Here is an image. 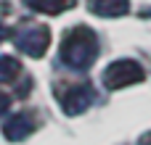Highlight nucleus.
I'll return each instance as SVG.
<instances>
[{
	"instance_id": "4",
	"label": "nucleus",
	"mask_w": 151,
	"mask_h": 145,
	"mask_svg": "<svg viewBox=\"0 0 151 145\" xmlns=\"http://www.w3.org/2000/svg\"><path fill=\"white\" fill-rule=\"evenodd\" d=\"M56 95H58V103H61L64 114H69V116L82 114L93 103V87L90 85H72V87L58 90Z\"/></svg>"
},
{
	"instance_id": "5",
	"label": "nucleus",
	"mask_w": 151,
	"mask_h": 145,
	"mask_svg": "<svg viewBox=\"0 0 151 145\" xmlns=\"http://www.w3.org/2000/svg\"><path fill=\"white\" fill-rule=\"evenodd\" d=\"M35 116L29 114V111H21V114H13L5 124H3V135H5V140H11V143H19V140H27L32 132H35Z\"/></svg>"
},
{
	"instance_id": "11",
	"label": "nucleus",
	"mask_w": 151,
	"mask_h": 145,
	"mask_svg": "<svg viewBox=\"0 0 151 145\" xmlns=\"http://www.w3.org/2000/svg\"><path fill=\"white\" fill-rule=\"evenodd\" d=\"M141 145H151V135H149V137H146V140H143Z\"/></svg>"
},
{
	"instance_id": "2",
	"label": "nucleus",
	"mask_w": 151,
	"mask_h": 145,
	"mask_svg": "<svg viewBox=\"0 0 151 145\" xmlns=\"http://www.w3.org/2000/svg\"><path fill=\"white\" fill-rule=\"evenodd\" d=\"M146 71L138 61L133 58H122V61H114L106 66L104 71V87L106 90H119V87H127V85H138L143 82Z\"/></svg>"
},
{
	"instance_id": "3",
	"label": "nucleus",
	"mask_w": 151,
	"mask_h": 145,
	"mask_svg": "<svg viewBox=\"0 0 151 145\" xmlns=\"http://www.w3.org/2000/svg\"><path fill=\"white\" fill-rule=\"evenodd\" d=\"M13 42L21 53L40 58V55H45V50L50 45V32H48V26H27L13 37Z\"/></svg>"
},
{
	"instance_id": "8",
	"label": "nucleus",
	"mask_w": 151,
	"mask_h": 145,
	"mask_svg": "<svg viewBox=\"0 0 151 145\" xmlns=\"http://www.w3.org/2000/svg\"><path fill=\"white\" fill-rule=\"evenodd\" d=\"M19 71H21V63H19L16 58H11V55H0V82H11V79H16Z\"/></svg>"
},
{
	"instance_id": "10",
	"label": "nucleus",
	"mask_w": 151,
	"mask_h": 145,
	"mask_svg": "<svg viewBox=\"0 0 151 145\" xmlns=\"http://www.w3.org/2000/svg\"><path fill=\"white\" fill-rule=\"evenodd\" d=\"M5 34H8V29H5V26H3V24H0V42H3V40H5Z\"/></svg>"
},
{
	"instance_id": "1",
	"label": "nucleus",
	"mask_w": 151,
	"mask_h": 145,
	"mask_svg": "<svg viewBox=\"0 0 151 145\" xmlns=\"http://www.w3.org/2000/svg\"><path fill=\"white\" fill-rule=\"evenodd\" d=\"M98 58V37L88 26H74L61 40V61L77 71L88 69Z\"/></svg>"
},
{
	"instance_id": "12",
	"label": "nucleus",
	"mask_w": 151,
	"mask_h": 145,
	"mask_svg": "<svg viewBox=\"0 0 151 145\" xmlns=\"http://www.w3.org/2000/svg\"><path fill=\"white\" fill-rule=\"evenodd\" d=\"M143 16H146V18H151V8H149V11H143Z\"/></svg>"
},
{
	"instance_id": "7",
	"label": "nucleus",
	"mask_w": 151,
	"mask_h": 145,
	"mask_svg": "<svg viewBox=\"0 0 151 145\" xmlns=\"http://www.w3.org/2000/svg\"><path fill=\"white\" fill-rule=\"evenodd\" d=\"M27 8L37 11V13H48V16H56V13H64L66 8L74 5V0H24Z\"/></svg>"
},
{
	"instance_id": "6",
	"label": "nucleus",
	"mask_w": 151,
	"mask_h": 145,
	"mask_svg": "<svg viewBox=\"0 0 151 145\" xmlns=\"http://www.w3.org/2000/svg\"><path fill=\"white\" fill-rule=\"evenodd\" d=\"M130 11V0H93V13L96 16H125Z\"/></svg>"
},
{
	"instance_id": "9",
	"label": "nucleus",
	"mask_w": 151,
	"mask_h": 145,
	"mask_svg": "<svg viewBox=\"0 0 151 145\" xmlns=\"http://www.w3.org/2000/svg\"><path fill=\"white\" fill-rule=\"evenodd\" d=\"M8 108H11V98H8L5 92H0V114H5Z\"/></svg>"
}]
</instances>
